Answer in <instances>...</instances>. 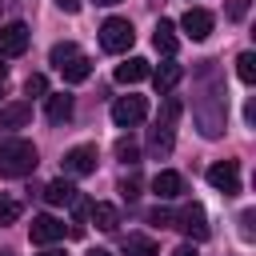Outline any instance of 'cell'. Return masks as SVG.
Wrapping results in <instances>:
<instances>
[{"label":"cell","mask_w":256,"mask_h":256,"mask_svg":"<svg viewBox=\"0 0 256 256\" xmlns=\"http://www.w3.org/2000/svg\"><path fill=\"white\" fill-rule=\"evenodd\" d=\"M152 224H160V228H172V220H176V212H168V208H156L152 216H148Z\"/></svg>","instance_id":"cell-28"},{"label":"cell","mask_w":256,"mask_h":256,"mask_svg":"<svg viewBox=\"0 0 256 256\" xmlns=\"http://www.w3.org/2000/svg\"><path fill=\"white\" fill-rule=\"evenodd\" d=\"M172 224H176V228H184L192 240H208V232H212V228H208V216H204V208H200V204H188V208H180Z\"/></svg>","instance_id":"cell-8"},{"label":"cell","mask_w":256,"mask_h":256,"mask_svg":"<svg viewBox=\"0 0 256 256\" xmlns=\"http://www.w3.org/2000/svg\"><path fill=\"white\" fill-rule=\"evenodd\" d=\"M20 220V204L16 200H0V228L4 224H16Z\"/></svg>","instance_id":"cell-26"},{"label":"cell","mask_w":256,"mask_h":256,"mask_svg":"<svg viewBox=\"0 0 256 256\" xmlns=\"http://www.w3.org/2000/svg\"><path fill=\"white\" fill-rule=\"evenodd\" d=\"M124 252H128V256H156V244H152L148 236H128Z\"/></svg>","instance_id":"cell-23"},{"label":"cell","mask_w":256,"mask_h":256,"mask_svg":"<svg viewBox=\"0 0 256 256\" xmlns=\"http://www.w3.org/2000/svg\"><path fill=\"white\" fill-rule=\"evenodd\" d=\"M44 200H48V204H56V208H60V204H72V200H76L72 180H52V184L44 188Z\"/></svg>","instance_id":"cell-20"},{"label":"cell","mask_w":256,"mask_h":256,"mask_svg":"<svg viewBox=\"0 0 256 256\" xmlns=\"http://www.w3.org/2000/svg\"><path fill=\"white\" fill-rule=\"evenodd\" d=\"M76 56H80V48H76V44H56V48L48 52V60H52L56 68H64V64H68V60H76Z\"/></svg>","instance_id":"cell-24"},{"label":"cell","mask_w":256,"mask_h":256,"mask_svg":"<svg viewBox=\"0 0 256 256\" xmlns=\"http://www.w3.org/2000/svg\"><path fill=\"white\" fill-rule=\"evenodd\" d=\"M208 184H212L216 192H224V196H236V192H240V168H236V160L212 164V168H208Z\"/></svg>","instance_id":"cell-5"},{"label":"cell","mask_w":256,"mask_h":256,"mask_svg":"<svg viewBox=\"0 0 256 256\" xmlns=\"http://www.w3.org/2000/svg\"><path fill=\"white\" fill-rule=\"evenodd\" d=\"M92 256H112V252H104V248H96V252H92Z\"/></svg>","instance_id":"cell-36"},{"label":"cell","mask_w":256,"mask_h":256,"mask_svg":"<svg viewBox=\"0 0 256 256\" xmlns=\"http://www.w3.org/2000/svg\"><path fill=\"white\" fill-rule=\"evenodd\" d=\"M248 4H252V0H228V4H224L228 20H244V16H248Z\"/></svg>","instance_id":"cell-27"},{"label":"cell","mask_w":256,"mask_h":256,"mask_svg":"<svg viewBox=\"0 0 256 256\" xmlns=\"http://www.w3.org/2000/svg\"><path fill=\"white\" fill-rule=\"evenodd\" d=\"M116 160H124V164H140V144L128 140V136H120V140H116Z\"/></svg>","instance_id":"cell-21"},{"label":"cell","mask_w":256,"mask_h":256,"mask_svg":"<svg viewBox=\"0 0 256 256\" xmlns=\"http://www.w3.org/2000/svg\"><path fill=\"white\" fill-rule=\"evenodd\" d=\"M4 76H8V64H4V56H0V84H4Z\"/></svg>","instance_id":"cell-34"},{"label":"cell","mask_w":256,"mask_h":256,"mask_svg":"<svg viewBox=\"0 0 256 256\" xmlns=\"http://www.w3.org/2000/svg\"><path fill=\"white\" fill-rule=\"evenodd\" d=\"M0 96H4V84H0Z\"/></svg>","instance_id":"cell-38"},{"label":"cell","mask_w":256,"mask_h":256,"mask_svg":"<svg viewBox=\"0 0 256 256\" xmlns=\"http://www.w3.org/2000/svg\"><path fill=\"white\" fill-rule=\"evenodd\" d=\"M40 256H68V252H60V248H44Z\"/></svg>","instance_id":"cell-33"},{"label":"cell","mask_w":256,"mask_h":256,"mask_svg":"<svg viewBox=\"0 0 256 256\" xmlns=\"http://www.w3.org/2000/svg\"><path fill=\"white\" fill-rule=\"evenodd\" d=\"M28 40H32V32H28L24 20L4 24V28H0V56H20V52H28Z\"/></svg>","instance_id":"cell-6"},{"label":"cell","mask_w":256,"mask_h":256,"mask_svg":"<svg viewBox=\"0 0 256 256\" xmlns=\"http://www.w3.org/2000/svg\"><path fill=\"white\" fill-rule=\"evenodd\" d=\"M152 44H156V52L172 56V52H176V44H180V40H176V24H172V20H160V24H156V32H152Z\"/></svg>","instance_id":"cell-16"},{"label":"cell","mask_w":256,"mask_h":256,"mask_svg":"<svg viewBox=\"0 0 256 256\" xmlns=\"http://www.w3.org/2000/svg\"><path fill=\"white\" fill-rule=\"evenodd\" d=\"M148 72H152V68H148L144 56H128L124 64H116V80H120V84H140V80H148Z\"/></svg>","instance_id":"cell-14"},{"label":"cell","mask_w":256,"mask_h":256,"mask_svg":"<svg viewBox=\"0 0 256 256\" xmlns=\"http://www.w3.org/2000/svg\"><path fill=\"white\" fill-rule=\"evenodd\" d=\"M28 120H32V104H28V100H16V104H4V108H0V132L24 128Z\"/></svg>","instance_id":"cell-12"},{"label":"cell","mask_w":256,"mask_h":256,"mask_svg":"<svg viewBox=\"0 0 256 256\" xmlns=\"http://www.w3.org/2000/svg\"><path fill=\"white\" fill-rule=\"evenodd\" d=\"M148 76H152V84H156V92L164 96V92H172V88L180 84V76H184V68H180V64H176V60L168 56V60H164V64H160L156 72H148Z\"/></svg>","instance_id":"cell-13"},{"label":"cell","mask_w":256,"mask_h":256,"mask_svg":"<svg viewBox=\"0 0 256 256\" xmlns=\"http://www.w3.org/2000/svg\"><path fill=\"white\" fill-rule=\"evenodd\" d=\"M60 72H64V80H68V84H84V80L92 76V60L80 52V56H76V60H68Z\"/></svg>","instance_id":"cell-19"},{"label":"cell","mask_w":256,"mask_h":256,"mask_svg":"<svg viewBox=\"0 0 256 256\" xmlns=\"http://www.w3.org/2000/svg\"><path fill=\"white\" fill-rule=\"evenodd\" d=\"M144 116H148V100H144V96H120V100L112 104L116 128H136Z\"/></svg>","instance_id":"cell-4"},{"label":"cell","mask_w":256,"mask_h":256,"mask_svg":"<svg viewBox=\"0 0 256 256\" xmlns=\"http://www.w3.org/2000/svg\"><path fill=\"white\" fill-rule=\"evenodd\" d=\"M252 220H256V212H240V236L244 240H252Z\"/></svg>","instance_id":"cell-30"},{"label":"cell","mask_w":256,"mask_h":256,"mask_svg":"<svg viewBox=\"0 0 256 256\" xmlns=\"http://www.w3.org/2000/svg\"><path fill=\"white\" fill-rule=\"evenodd\" d=\"M212 24H216V20H212V12H208V8H188V12L180 16V28H184L192 40H208Z\"/></svg>","instance_id":"cell-9"},{"label":"cell","mask_w":256,"mask_h":256,"mask_svg":"<svg viewBox=\"0 0 256 256\" xmlns=\"http://www.w3.org/2000/svg\"><path fill=\"white\" fill-rule=\"evenodd\" d=\"M132 40H136V32H132V24H128V20L112 16V20H104V24H100V44H104V52H128V48H132Z\"/></svg>","instance_id":"cell-3"},{"label":"cell","mask_w":256,"mask_h":256,"mask_svg":"<svg viewBox=\"0 0 256 256\" xmlns=\"http://www.w3.org/2000/svg\"><path fill=\"white\" fill-rule=\"evenodd\" d=\"M48 120H52V124L72 120V96H68V92H52V96H48Z\"/></svg>","instance_id":"cell-17"},{"label":"cell","mask_w":256,"mask_h":256,"mask_svg":"<svg viewBox=\"0 0 256 256\" xmlns=\"http://www.w3.org/2000/svg\"><path fill=\"white\" fill-rule=\"evenodd\" d=\"M28 236H32V244H56V240L64 236V224H60L56 216H32Z\"/></svg>","instance_id":"cell-10"},{"label":"cell","mask_w":256,"mask_h":256,"mask_svg":"<svg viewBox=\"0 0 256 256\" xmlns=\"http://www.w3.org/2000/svg\"><path fill=\"white\" fill-rule=\"evenodd\" d=\"M64 172L68 176H88L96 172V144H76L64 152Z\"/></svg>","instance_id":"cell-7"},{"label":"cell","mask_w":256,"mask_h":256,"mask_svg":"<svg viewBox=\"0 0 256 256\" xmlns=\"http://www.w3.org/2000/svg\"><path fill=\"white\" fill-rule=\"evenodd\" d=\"M120 192H124L128 200H132V196H140V180H136V176H124V180H120Z\"/></svg>","instance_id":"cell-29"},{"label":"cell","mask_w":256,"mask_h":256,"mask_svg":"<svg viewBox=\"0 0 256 256\" xmlns=\"http://www.w3.org/2000/svg\"><path fill=\"white\" fill-rule=\"evenodd\" d=\"M24 96H48V80L36 72V76H28L24 80Z\"/></svg>","instance_id":"cell-25"},{"label":"cell","mask_w":256,"mask_h":256,"mask_svg":"<svg viewBox=\"0 0 256 256\" xmlns=\"http://www.w3.org/2000/svg\"><path fill=\"white\" fill-rule=\"evenodd\" d=\"M152 192H156L160 200H176V196L184 192V176H180V172H172V168H164V172H156V176H152Z\"/></svg>","instance_id":"cell-11"},{"label":"cell","mask_w":256,"mask_h":256,"mask_svg":"<svg viewBox=\"0 0 256 256\" xmlns=\"http://www.w3.org/2000/svg\"><path fill=\"white\" fill-rule=\"evenodd\" d=\"M192 116H196V124H200V136L204 140H216L220 132H224V92L216 88V92H204L196 104H192Z\"/></svg>","instance_id":"cell-2"},{"label":"cell","mask_w":256,"mask_h":256,"mask_svg":"<svg viewBox=\"0 0 256 256\" xmlns=\"http://www.w3.org/2000/svg\"><path fill=\"white\" fill-rule=\"evenodd\" d=\"M92 224H96L100 232H116V228H120V208H116V204H104V200L92 204Z\"/></svg>","instance_id":"cell-15"},{"label":"cell","mask_w":256,"mask_h":256,"mask_svg":"<svg viewBox=\"0 0 256 256\" xmlns=\"http://www.w3.org/2000/svg\"><path fill=\"white\" fill-rule=\"evenodd\" d=\"M60 12H80V0H56Z\"/></svg>","instance_id":"cell-31"},{"label":"cell","mask_w":256,"mask_h":256,"mask_svg":"<svg viewBox=\"0 0 256 256\" xmlns=\"http://www.w3.org/2000/svg\"><path fill=\"white\" fill-rule=\"evenodd\" d=\"M236 76H240L244 84L256 80V52H240V60H236Z\"/></svg>","instance_id":"cell-22"},{"label":"cell","mask_w":256,"mask_h":256,"mask_svg":"<svg viewBox=\"0 0 256 256\" xmlns=\"http://www.w3.org/2000/svg\"><path fill=\"white\" fill-rule=\"evenodd\" d=\"M0 256H16V252H8V248H4V252H0Z\"/></svg>","instance_id":"cell-37"},{"label":"cell","mask_w":256,"mask_h":256,"mask_svg":"<svg viewBox=\"0 0 256 256\" xmlns=\"http://www.w3.org/2000/svg\"><path fill=\"white\" fill-rule=\"evenodd\" d=\"M148 148H152L156 156H168V152H172V124L156 120V128L148 132Z\"/></svg>","instance_id":"cell-18"},{"label":"cell","mask_w":256,"mask_h":256,"mask_svg":"<svg viewBox=\"0 0 256 256\" xmlns=\"http://www.w3.org/2000/svg\"><path fill=\"white\" fill-rule=\"evenodd\" d=\"M36 164H40V156H36V144H32V140H4V144H0V176L20 180V176H28Z\"/></svg>","instance_id":"cell-1"},{"label":"cell","mask_w":256,"mask_h":256,"mask_svg":"<svg viewBox=\"0 0 256 256\" xmlns=\"http://www.w3.org/2000/svg\"><path fill=\"white\" fill-rule=\"evenodd\" d=\"M172 256H196V248H192V244H180V248H176Z\"/></svg>","instance_id":"cell-32"},{"label":"cell","mask_w":256,"mask_h":256,"mask_svg":"<svg viewBox=\"0 0 256 256\" xmlns=\"http://www.w3.org/2000/svg\"><path fill=\"white\" fill-rule=\"evenodd\" d=\"M96 4H104V8H112V4H120V0H96Z\"/></svg>","instance_id":"cell-35"}]
</instances>
